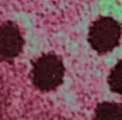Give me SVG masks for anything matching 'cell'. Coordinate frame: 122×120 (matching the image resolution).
Wrapping results in <instances>:
<instances>
[{
    "label": "cell",
    "instance_id": "cell-5",
    "mask_svg": "<svg viewBox=\"0 0 122 120\" xmlns=\"http://www.w3.org/2000/svg\"><path fill=\"white\" fill-rule=\"evenodd\" d=\"M109 88L115 93L122 95V61H119L111 71L109 78H108Z\"/></svg>",
    "mask_w": 122,
    "mask_h": 120
},
{
    "label": "cell",
    "instance_id": "cell-1",
    "mask_svg": "<svg viewBox=\"0 0 122 120\" xmlns=\"http://www.w3.org/2000/svg\"><path fill=\"white\" fill-rule=\"evenodd\" d=\"M64 78V64L54 54H46L34 62L31 81L40 90L48 92L60 86Z\"/></svg>",
    "mask_w": 122,
    "mask_h": 120
},
{
    "label": "cell",
    "instance_id": "cell-3",
    "mask_svg": "<svg viewBox=\"0 0 122 120\" xmlns=\"http://www.w3.org/2000/svg\"><path fill=\"white\" fill-rule=\"evenodd\" d=\"M24 38L19 26L13 21L0 24V60H14L23 50Z\"/></svg>",
    "mask_w": 122,
    "mask_h": 120
},
{
    "label": "cell",
    "instance_id": "cell-4",
    "mask_svg": "<svg viewBox=\"0 0 122 120\" xmlns=\"http://www.w3.org/2000/svg\"><path fill=\"white\" fill-rule=\"evenodd\" d=\"M94 120H122V105L102 102L97 106Z\"/></svg>",
    "mask_w": 122,
    "mask_h": 120
},
{
    "label": "cell",
    "instance_id": "cell-2",
    "mask_svg": "<svg viewBox=\"0 0 122 120\" xmlns=\"http://www.w3.org/2000/svg\"><path fill=\"white\" fill-rule=\"evenodd\" d=\"M121 24L112 17H99L90 27L88 42L99 54L112 51L121 40Z\"/></svg>",
    "mask_w": 122,
    "mask_h": 120
}]
</instances>
